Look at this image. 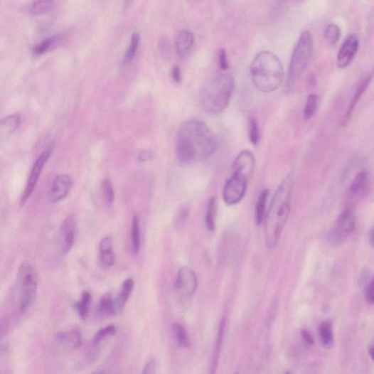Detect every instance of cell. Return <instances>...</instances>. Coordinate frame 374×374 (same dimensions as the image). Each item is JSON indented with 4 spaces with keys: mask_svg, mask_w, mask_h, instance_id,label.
Returning a JSON list of instances; mask_svg holds the SVG:
<instances>
[{
    "mask_svg": "<svg viewBox=\"0 0 374 374\" xmlns=\"http://www.w3.org/2000/svg\"><path fill=\"white\" fill-rule=\"evenodd\" d=\"M218 146L215 133L200 120L186 121L178 129L176 155L182 165L203 161L215 153Z\"/></svg>",
    "mask_w": 374,
    "mask_h": 374,
    "instance_id": "6da1fadb",
    "label": "cell"
},
{
    "mask_svg": "<svg viewBox=\"0 0 374 374\" xmlns=\"http://www.w3.org/2000/svg\"><path fill=\"white\" fill-rule=\"evenodd\" d=\"M293 177L287 176L280 183L265 218V235L267 246L274 248L278 245L287 223L291 211Z\"/></svg>",
    "mask_w": 374,
    "mask_h": 374,
    "instance_id": "7a4b0ae2",
    "label": "cell"
},
{
    "mask_svg": "<svg viewBox=\"0 0 374 374\" xmlns=\"http://www.w3.org/2000/svg\"><path fill=\"white\" fill-rule=\"evenodd\" d=\"M252 82L263 93L277 90L284 80V69L279 58L270 51H262L252 61L250 67Z\"/></svg>",
    "mask_w": 374,
    "mask_h": 374,
    "instance_id": "3957f363",
    "label": "cell"
},
{
    "mask_svg": "<svg viewBox=\"0 0 374 374\" xmlns=\"http://www.w3.org/2000/svg\"><path fill=\"white\" fill-rule=\"evenodd\" d=\"M234 87L235 80L230 73H222L209 80L201 92L203 109L210 115L222 114L228 108Z\"/></svg>",
    "mask_w": 374,
    "mask_h": 374,
    "instance_id": "277c9868",
    "label": "cell"
},
{
    "mask_svg": "<svg viewBox=\"0 0 374 374\" xmlns=\"http://www.w3.org/2000/svg\"><path fill=\"white\" fill-rule=\"evenodd\" d=\"M313 48L311 33L304 32L293 50L287 75L289 86L295 84L307 68L312 56Z\"/></svg>",
    "mask_w": 374,
    "mask_h": 374,
    "instance_id": "5b68a950",
    "label": "cell"
},
{
    "mask_svg": "<svg viewBox=\"0 0 374 374\" xmlns=\"http://www.w3.org/2000/svg\"><path fill=\"white\" fill-rule=\"evenodd\" d=\"M20 309L28 310L33 304L38 289V278L32 265L24 262L20 266L17 277Z\"/></svg>",
    "mask_w": 374,
    "mask_h": 374,
    "instance_id": "8992f818",
    "label": "cell"
},
{
    "mask_svg": "<svg viewBox=\"0 0 374 374\" xmlns=\"http://www.w3.org/2000/svg\"><path fill=\"white\" fill-rule=\"evenodd\" d=\"M356 227V218L352 209H346L336 220L328 235L329 242L341 245L353 233Z\"/></svg>",
    "mask_w": 374,
    "mask_h": 374,
    "instance_id": "52a82bcc",
    "label": "cell"
},
{
    "mask_svg": "<svg viewBox=\"0 0 374 374\" xmlns=\"http://www.w3.org/2000/svg\"><path fill=\"white\" fill-rule=\"evenodd\" d=\"M53 149H55V146H53V144H50L40 154L36 163L34 164L31 171V173L28 177V182H26L24 191L21 198L20 204L21 206H23L32 196L36 188V186L38 183V181L40 178V176L42 173V171L46 164L48 163V159L53 151Z\"/></svg>",
    "mask_w": 374,
    "mask_h": 374,
    "instance_id": "ba28073f",
    "label": "cell"
},
{
    "mask_svg": "<svg viewBox=\"0 0 374 374\" xmlns=\"http://www.w3.org/2000/svg\"><path fill=\"white\" fill-rule=\"evenodd\" d=\"M248 181L243 178L232 176L226 182L223 191V198L228 205H236L245 196Z\"/></svg>",
    "mask_w": 374,
    "mask_h": 374,
    "instance_id": "9c48e42d",
    "label": "cell"
},
{
    "mask_svg": "<svg viewBox=\"0 0 374 374\" xmlns=\"http://www.w3.org/2000/svg\"><path fill=\"white\" fill-rule=\"evenodd\" d=\"M255 168V158L254 154L247 150L240 152L232 167V176L243 178L250 181Z\"/></svg>",
    "mask_w": 374,
    "mask_h": 374,
    "instance_id": "30bf717a",
    "label": "cell"
},
{
    "mask_svg": "<svg viewBox=\"0 0 374 374\" xmlns=\"http://www.w3.org/2000/svg\"><path fill=\"white\" fill-rule=\"evenodd\" d=\"M176 287L183 296L191 298L198 287V279L195 272L189 267H182L178 272Z\"/></svg>",
    "mask_w": 374,
    "mask_h": 374,
    "instance_id": "8fae6325",
    "label": "cell"
},
{
    "mask_svg": "<svg viewBox=\"0 0 374 374\" xmlns=\"http://www.w3.org/2000/svg\"><path fill=\"white\" fill-rule=\"evenodd\" d=\"M359 48V40L357 36L351 35L343 43L337 56V66L345 68L354 59Z\"/></svg>",
    "mask_w": 374,
    "mask_h": 374,
    "instance_id": "7c38bea8",
    "label": "cell"
},
{
    "mask_svg": "<svg viewBox=\"0 0 374 374\" xmlns=\"http://www.w3.org/2000/svg\"><path fill=\"white\" fill-rule=\"evenodd\" d=\"M73 181L66 174L57 176L53 181L48 192V199L50 203H56L64 200L69 194Z\"/></svg>",
    "mask_w": 374,
    "mask_h": 374,
    "instance_id": "4fadbf2b",
    "label": "cell"
},
{
    "mask_svg": "<svg viewBox=\"0 0 374 374\" xmlns=\"http://www.w3.org/2000/svg\"><path fill=\"white\" fill-rule=\"evenodd\" d=\"M373 189L372 178L368 171L360 172L353 179L350 186L351 196L354 199H361L369 196Z\"/></svg>",
    "mask_w": 374,
    "mask_h": 374,
    "instance_id": "5bb4252c",
    "label": "cell"
},
{
    "mask_svg": "<svg viewBox=\"0 0 374 374\" xmlns=\"http://www.w3.org/2000/svg\"><path fill=\"white\" fill-rule=\"evenodd\" d=\"M76 237V223L74 217H68L63 223L60 232L62 252L68 253L73 248Z\"/></svg>",
    "mask_w": 374,
    "mask_h": 374,
    "instance_id": "9a60e30c",
    "label": "cell"
},
{
    "mask_svg": "<svg viewBox=\"0 0 374 374\" xmlns=\"http://www.w3.org/2000/svg\"><path fill=\"white\" fill-rule=\"evenodd\" d=\"M66 41L67 35L65 33H59L51 36L43 40L33 47V55L35 56L43 55L45 53L62 46Z\"/></svg>",
    "mask_w": 374,
    "mask_h": 374,
    "instance_id": "2e32d148",
    "label": "cell"
},
{
    "mask_svg": "<svg viewBox=\"0 0 374 374\" xmlns=\"http://www.w3.org/2000/svg\"><path fill=\"white\" fill-rule=\"evenodd\" d=\"M372 78L373 73H368L361 80L360 82L358 84L353 100L348 107V109H347L346 114L343 120L344 124H348L350 122L353 114L356 109V107L369 86Z\"/></svg>",
    "mask_w": 374,
    "mask_h": 374,
    "instance_id": "e0dca14e",
    "label": "cell"
},
{
    "mask_svg": "<svg viewBox=\"0 0 374 374\" xmlns=\"http://www.w3.org/2000/svg\"><path fill=\"white\" fill-rule=\"evenodd\" d=\"M21 123L19 114H11L0 120V140H5L11 137Z\"/></svg>",
    "mask_w": 374,
    "mask_h": 374,
    "instance_id": "ac0fdd59",
    "label": "cell"
},
{
    "mask_svg": "<svg viewBox=\"0 0 374 374\" xmlns=\"http://www.w3.org/2000/svg\"><path fill=\"white\" fill-rule=\"evenodd\" d=\"M100 255L102 263L108 268L114 264L115 255L113 250V240L111 236L102 239L100 244Z\"/></svg>",
    "mask_w": 374,
    "mask_h": 374,
    "instance_id": "d6986e66",
    "label": "cell"
},
{
    "mask_svg": "<svg viewBox=\"0 0 374 374\" xmlns=\"http://www.w3.org/2000/svg\"><path fill=\"white\" fill-rule=\"evenodd\" d=\"M194 35L188 31H180L176 38V48L179 57H184L194 43Z\"/></svg>",
    "mask_w": 374,
    "mask_h": 374,
    "instance_id": "ffe728a7",
    "label": "cell"
},
{
    "mask_svg": "<svg viewBox=\"0 0 374 374\" xmlns=\"http://www.w3.org/2000/svg\"><path fill=\"white\" fill-rule=\"evenodd\" d=\"M60 342L69 350H75L81 346L83 343V338L78 330H73L58 335Z\"/></svg>",
    "mask_w": 374,
    "mask_h": 374,
    "instance_id": "44dd1931",
    "label": "cell"
},
{
    "mask_svg": "<svg viewBox=\"0 0 374 374\" xmlns=\"http://www.w3.org/2000/svg\"><path fill=\"white\" fill-rule=\"evenodd\" d=\"M135 282L132 278L127 279L122 284L121 291L115 299L117 313H120L124 308L129 298L131 296Z\"/></svg>",
    "mask_w": 374,
    "mask_h": 374,
    "instance_id": "7402d4cb",
    "label": "cell"
},
{
    "mask_svg": "<svg viewBox=\"0 0 374 374\" xmlns=\"http://www.w3.org/2000/svg\"><path fill=\"white\" fill-rule=\"evenodd\" d=\"M269 196V190H264L262 191L257 199L255 213V223L257 225H260L265 220Z\"/></svg>",
    "mask_w": 374,
    "mask_h": 374,
    "instance_id": "603a6c76",
    "label": "cell"
},
{
    "mask_svg": "<svg viewBox=\"0 0 374 374\" xmlns=\"http://www.w3.org/2000/svg\"><path fill=\"white\" fill-rule=\"evenodd\" d=\"M98 311L104 316H112L117 314L115 299L111 293L104 295L98 305Z\"/></svg>",
    "mask_w": 374,
    "mask_h": 374,
    "instance_id": "cb8c5ba5",
    "label": "cell"
},
{
    "mask_svg": "<svg viewBox=\"0 0 374 374\" xmlns=\"http://www.w3.org/2000/svg\"><path fill=\"white\" fill-rule=\"evenodd\" d=\"M131 244L133 252L137 254L141 245V234L139 218L135 216L132 219L131 229Z\"/></svg>",
    "mask_w": 374,
    "mask_h": 374,
    "instance_id": "d4e9b609",
    "label": "cell"
},
{
    "mask_svg": "<svg viewBox=\"0 0 374 374\" xmlns=\"http://www.w3.org/2000/svg\"><path fill=\"white\" fill-rule=\"evenodd\" d=\"M172 331L174 338L179 346L183 347V348H187V347L191 345V340L188 332H187L186 329L182 325L174 324L172 326Z\"/></svg>",
    "mask_w": 374,
    "mask_h": 374,
    "instance_id": "484cf974",
    "label": "cell"
},
{
    "mask_svg": "<svg viewBox=\"0 0 374 374\" xmlns=\"http://www.w3.org/2000/svg\"><path fill=\"white\" fill-rule=\"evenodd\" d=\"M218 205L215 198H212L208 204L205 224L208 230L213 231L216 228Z\"/></svg>",
    "mask_w": 374,
    "mask_h": 374,
    "instance_id": "4316f807",
    "label": "cell"
},
{
    "mask_svg": "<svg viewBox=\"0 0 374 374\" xmlns=\"http://www.w3.org/2000/svg\"><path fill=\"white\" fill-rule=\"evenodd\" d=\"M55 4V0H33L30 6L31 12L36 16L50 11Z\"/></svg>",
    "mask_w": 374,
    "mask_h": 374,
    "instance_id": "83f0119b",
    "label": "cell"
},
{
    "mask_svg": "<svg viewBox=\"0 0 374 374\" xmlns=\"http://www.w3.org/2000/svg\"><path fill=\"white\" fill-rule=\"evenodd\" d=\"M140 41H141L140 34L138 33H133L131 37L129 48L127 50L124 59H123L124 65H128L133 60V59L135 58L137 55V50L140 44Z\"/></svg>",
    "mask_w": 374,
    "mask_h": 374,
    "instance_id": "f1b7e54d",
    "label": "cell"
},
{
    "mask_svg": "<svg viewBox=\"0 0 374 374\" xmlns=\"http://www.w3.org/2000/svg\"><path fill=\"white\" fill-rule=\"evenodd\" d=\"M91 301V294L89 292L85 291L82 293L81 299L75 304V308L78 315L83 319H85L87 317Z\"/></svg>",
    "mask_w": 374,
    "mask_h": 374,
    "instance_id": "f546056e",
    "label": "cell"
},
{
    "mask_svg": "<svg viewBox=\"0 0 374 374\" xmlns=\"http://www.w3.org/2000/svg\"><path fill=\"white\" fill-rule=\"evenodd\" d=\"M319 337L321 343L325 346H328L332 344L333 341V331L332 325L330 323L326 322L319 326Z\"/></svg>",
    "mask_w": 374,
    "mask_h": 374,
    "instance_id": "4dcf8cb0",
    "label": "cell"
},
{
    "mask_svg": "<svg viewBox=\"0 0 374 374\" xmlns=\"http://www.w3.org/2000/svg\"><path fill=\"white\" fill-rule=\"evenodd\" d=\"M319 97L316 95L312 94L308 96L304 111V117L305 119L310 120L316 114L318 107Z\"/></svg>",
    "mask_w": 374,
    "mask_h": 374,
    "instance_id": "1f68e13d",
    "label": "cell"
},
{
    "mask_svg": "<svg viewBox=\"0 0 374 374\" xmlns=\"http://www.w3.org/2000/svg\"><path fill=\"white\" fill-rule=\"evenodd\" d=\"M341 30L335 23H331L327 26L325 31V40L329 46H335L341 38Z\"/></svg>",
    "mask_w": 374,
    "mask_h": 374,
    "instance_id": "d6a6232c",
    "label": "cell"
},
{
    "mask_svg": "<svg viewBox=\"0 0 374 374\" xmlns=\"http://www.w3.org/2000/svg\"><path fill=\"white\" fill-rule=\"evenodd\" d=\"M249 138L251 144L254 146H257L260 140L258 123L255 118H251L249 121Z\"/></svg>",
    "mask_w": 374,
    "mask_h": 374,
    "instance_id": "836d02e7",
    "label": "cell"
},
{
    "mask_svg": "<svg viewBox=\"0 0 374 374\" xmlns=\"http://www.w3.org/2000/svg\"><path fill=\"white\" fill-rule=\"evenodd\" d=\"M117 331V327L114 325L106 326L105 328L99 331L94 337V343H99L107 338H109L116 334Z\"/></svg>",
    "mask_w": 374,
    "mask_h": 374,
    "instance_id": "e575fe53",
    "label": "cell"
},
{
    "mask_svg": "<svg viewBox=\"0 0 374 374\" xmlns=\"http://www.w3.org/2000/svg\"><path fill=\"white\" fill-rule=\"evenodd\" d=\"M104 198L107 203L111 205L114 201V192L112 183L109 179H105L102 183Z\"/></svg>",
    "mask_w": 374,
    "mask_h": 374,
    "instance_id": "d590c367",
    "label": "cell"
},
{
    "mask_svg": "<svg viewBox=\"0 0 374 374\" xmlns=\"http://www.w3.org/2000/svg\"><path fill=\"white\" fill-rule=\"evenodd\" d=\"M158 48L160 55L166 60H169L171 55V48L169 39L164 36L160 38L158 43Z\"/></svg>",
    "mask_w": 374,
    "mask_h": 374,
    "instance_id": "8d00e7d4",
    "label": "cell"
},
{
    "mask_svg": "<svg viewBox=\"0 0 374 374\" xmlns=\"http://www.w3.org/2000/svg\"><path fill=\"white\" fill-rule=\"evenodd\" d=\"M225 327V319H223L220 324V326L219 334H218V338L217 340L216 348H215V356L213 357L212 366H211L212 370L215 369L217 366L218 359L219 357V353L220 351V347H221V344H222V341L223 338Z\"/></svg>",
    "mask_w": 374,
    "mask_h": 374,
    "instance_id": "74e56055",
    "label": "cell"
},
{
    "mask_svg": "<svg viewBox=\"0 0 374 374\" xmlns=\"http://www.w3.org/2000/svg\"><path fill=\"white\" fill-rule=\"evenodd\" d=\"M219 64L223 70H226L228 68L227 53L224 48H222L219 52Z\"/></svg>",
    "mask_w": 374,
    "mask_h": 374,
    "instance_id": "f35d334b",
    "label": "cell"
},
{
    "mask_svg": "<svg viewBox=\"0 0 374 374\" xmlns=\"http://www.w3.org/2000/svg\"><path fill=\"white\" fill-rule=\"evenodd\" d=\"M365 299L368 304L373 305V282L371 281L368 285L365 290Z\"/></svg>",
    "mask_w": 374,
    "mask_h": 374,
    "instance_id": "ab89813d",
    "label": "cell"
},
{
    "mask_svg": "<svg viewBox=\"0 0 374 374\" xmlns=\"http://www.w3.org/2000/svg\"><path fill=\"white\" fill-rule=\"evenodd\" d=\"M171 75L173 79V81L178 84L181 82V73L180 68L177 66H175L171 71Z\"/></svg>",
    "mask_w": 374,
    "mask_h": 374,
    "instance_id": "60d3db41",
    "label": "cell"
},
{
    "mask_svg": "<svg viewBox=\"0 0 374 374\" xmlns=\"http://www.w3.org/2000/svg\"><path fill=\"white\" fill-rule=\"evenodd\" d=\"M303 338L309 343L312 344L314 343V339L312 336L306 330L302 331Z\"/></svg>",
    "mask_w": 374,
    "mask_h": 374,
    "instance_id": "b9f144b4",
    "label": "cell"
},
{
    "mask_svg": "<svg viewBox=\"0 0 374 374\" xmlns=\"http://www.w3.org/2000/svg\"><path fill=\"white\" fill-rule=\"evenodd\" d=\"M155 368V360L150 361L145 368L144 373H151Z\"/></svg>",
    "mask_w": 374,
    "mask_h": 374,
    "instance_id": "7bdbcfd3",
    "label": "cell"
},
{
    "mask_svg": "<svg viewBox=\"0 0 374 374\" xmlns=\"http://www.w3.org/2000/svg\"><path fill=\"white\" fill-rule=\"evenodd\" d=\"M149 156L150 155L149 153H147L146 151L143 152L142 154H141V157H143L141 158V161H146V160H147L149 158Z\"/></svg>",
    "mask_w": 374,
    "mask_h": 374,
    "instance_id": "ee69618b",
    "label": "cell"
},
{
    "mask_svg": "<svg viewBox=\"0 0 374 374\" xmlns=\"http://www.w3.org/2000/svg\"><path fill=\"white\" fill-rule=\"evenodd\" d=\"M370 244L373 247V230L372 229L369 234Z\"/></svg>",
    "mask_w": 374,
    "mask_h": 374,
    "instance_id": "f6af8a7d",
    "label": "cell"
},
{
    "mask_svg": "<svg viewBox=\"0 0 374 374\" xmlns=\"http://www.w3.org/2000/svg\"><path fill=\"white\" fill-rule=\"evenodd\" d=\"M368 354H369L370 358L373 360V346L369 349Z\"/></svg>",
    "mask_w": 374,
    "mask_h": 374,
    "instance_id": "bcb514c9",
    "label": "cell"
},
{
    "mask_svg": "<svg viewBox=\"0 0 374 374\" xmlns=\"http://www.w3.org/2000/svg\"><path fill=\"white\" fill-rule=\"evenodd\" d=\"M223 1H228V0H223Z\"/></svg>",
    "mask_w": 374,
    "mask_h": 374,
    "instance_id": "7dc6e473",
    "label": "cell"
}]
</instances>
